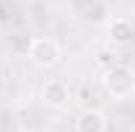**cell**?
I'll list each match as a JSON object with an SVG mask.
<instances>
[{"instance_id":"1","label":"cell","mask_w":135,"mask_h":132,"mask_svg":"<svg viewBox=\"0 0 135 132\" xmlns=\"http://www.w3.org/2000/svg\"><path fill=\"white\" fill-rule=\"evenodd\" d=\"M101 88L112 101H127L135 96V70H130L127 65H112L107 70H101Z\"/></svg>"},{"instance_id":"2","label":"cell","mask_w":135,"mask_h":132,"mask_svg":"<svg viewBox=\"0 0 135 132\" xmlns=\"http://www.w3.org/2000/svg\"><path fill=\"white\" fill-rule=\"evenodd\" d=\"M29 60H31L34 67H42V70H50V67L60 65V60H62V47L50 39V36H36L29 42Z\"/></svg>"},{"instance_id":"3","label":"cell","mask_w":135,"mask_h":132,"mask_svg":"<svg viewBox=\"0 0 135 132\" xmlns=\"http://www.w3.org/2000/svg\"><path fill=\"white\" fill-rule=\"evenodd\" d=\"M70 101H73V91L68 88L65 80H60V78H52L42 85V104L47 106V109H55V111H62L70 106Z\"/></svg>"},{"instance_id":"4","label":"cell","mask_w":135,"mask_h":132,"mask_svg":"<svg viewBox=\"0 0 135 132\" xmlns=\"http://www.w3.org/2000/svg\"><path fill=\"white\" fill-rule=\"evenodd\" d=\"M73 8H75V16L88 23H107L109 21V8L101 0H75Z\"/></svg>"},{"instance_id":"5","label":"cell","mask_w":135,"mask_h":132,"mask_svg":"<svg viewBox=\"0 0 135 132\" xmlns=\"http://www.w3.org/2000/svg\"><path fill=\"white\" fill-rule=\"evenodd\" d=\"M109 119L101 109H83L75 116V132H107Z\"/></svg>"},{"instance_id":"6","label":"cell","mask_w":135,"mask_h":132,"mask_svg":"<svg viewBox=\"0 0 135 132\" xmlns=\"http://www.w3.org/2000/svg\"><path fill=\"white\" fill-rule=\"evenodd\" d=\"M107 34H109V39L114 44H127L133 39V23L122 16H114L107 21Z\"/></svg>"},{"instance_id":"7","label":"cell","mask_w":135,"mask_h":132,"mask_svg":"<svg viewBox=\"0 0 135 132\" xmlns=\"http://www.w3.org/2000/svg\"><path fill=\"white\" fill-rule=\"evenodd\" d=\"M94 62H96L101 70H107V67H112V65H119V54L117 52H109V49H99L94 54Z\"/></svg>"},{"instance_id":"8","label":"cell","mask_w":135,"mask_h":132,"mask_svg":"<svg viewBox=\"0 0 135 132\" xmlns=\"http://www.w3.org/2000/svg\"><path fill=\"white\" fill-rule=\"evenodd\" d=\"M11 18V3L8 0H0V23H5Z\"/></svg>"}]
</instances>
